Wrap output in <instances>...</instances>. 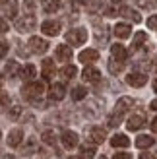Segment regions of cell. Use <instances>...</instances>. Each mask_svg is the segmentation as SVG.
I'll return each mask as SVG.
<instances>
[{
	"instance_id": "1",
	"label": "cell",
	"mask_w": 157,
	"mask_h": 159,
	"mask_svg": "<svg viewBox=\"0 0 157 159\" xmlns=\"http://www.w3.org/2000/svg\"><path fill=\"white\" fill-rule=\"evenodd\" d=\"M66 41L70 43V47H80L87 41V31L83 27H76V29H70L66 33Z\"/></svg>"
},
{
	"instance_id": "2",
	"label": "cell",
	"mask_w": 157,
	"mask_h": 159,
	"mask_svg": "<svg viewBox=\"0 0 157 159\" xmlns=\"http://www.w3.org/2000/svg\"><path fill=\"white\" fill-rule=\"evenodd\" d=\"M45 91V84L43 82H31L27 85H23V89H21V95L25 99L29 101H33V99H39V95H41Z\"/></svg>"
},
{
	"instance_id": "3",
	"label": "cell",
	"mask_w": 157,
	"mask_h": 159,
	"mask_svg": "<svg viewBox=\"0 0 157 159\" xmlns=\"http://www.w3.org/2000/svg\"><path fill=\"white\" fill-rule=\"evenodd\" d=\"M27 47H29L31 52L43 54V52H47V49H49V43H47L45 39H41V37H31L27 41Z\"/></svg>"
},
{
	"instance_id": "4",
	"label": "cell",
	"mask_w": 157,
	"mask_h": 159,
	"mask_svg": "<svg viewBox=\"0 0 157 159\" xmlns=\"http://www.w3.org/2000/svg\"><path fill=\"white\" fill-rule=\"evenodd\" d=\"M16 29L20 31V33H27V31H33L35 29V18L33 16H23V18H20L18 21H16Z\"/></svg>"
},
{
	"instance_id": "5",
	"label": "cell",
	"mask_w": 157,
	"mask_h": 159,
	"mask_svg": "<svg viewBox=\"0 0 157 159\" xmlns=\"http://www.w3.org/2000/svg\"><path fill=\"white\" fill-rule=\"evenodd\" d=\"M144 124H146V115H144V113H134V115L128 118V122H126V126H128V130H130V132L140 130Z\"/></svg>"
},
{
	"instance_id": "6",
	"label": "cell",
	"mask_w": 157,
	"mask_h": 159,
	"mask_svg": "<svg viewBox=\"0 0 157 159\" xmlns=\"http://www.w3.org/2000/svg\"><path fill=\"white\" fill-rule=\"evenodd\" d=\"M126 84L132 85V87H144L147 84V76L142 74V72H132L126 76Z\"/></svg>"
},
{
	"instance_id": "7",
	"label": "cell",
	"mask_w": 157,
	"mask_h": 159,
	"mask_svg": "<svg viewBox=\"0 0 157 159\" xmlns=\"http://www.w3.org/2000/svg\"><path fill=\"white\" fill-rule=\"evenodd\" d=\"M41 31L45 35H49V37H54V35H58L60 33V23L58 21H52V20H47L41 23Z\"/></svg>"
},
{
	"instance_id": "8",
	"label": "cell",
	"mask_w": 157,
	"mask_h": 159,
	"mask_svg": "<svg viewBox=\"0 0 157 159\" xmlns=\"http://www.w3.org/2000/svg\"><path fill=\"white\" fill-rule=\"evenodd\" d=\"M60 142H62V146H64L66 149H72V148L78 146V134L72 132V130H64V132H62Z\"/></svg>"
},
{
	"instance_id": "9",
	"label": "cell",
	"mask_w": 157,
	"mask_h": 159,
	"mask_svg": "<svg viewBox=\"0 0 157 159\" xmlns=\"http://www.w3.org/2000/svg\"><path fill=\"white\" fill-rule=\"evenodd\" d=\"M6 140H8V146H10V148H18L21 142H23V130H20V128L10 130Z\"/></svg>"
},
{
	"instance_id": "10",
	"label": "cell",
	"mask_w": 157,
	"mask_h": 159,
	"mask_svg": "<svg viewBox=\"0 0 157 159\" xmlns=\"http://www.w3.org/2000/svg\"><path fill=\"white\" fill-rule=\"evenodd\" d=\"M54 54H56V60H60V62H70L72 60V49H70V45H58Z\"/></svg>"
},
{
	"instance_id": "11",
	"label": "cell",
	"mask_w": 157,
	"mask_h": 159,
	"mask_svg": "<svg viewBox=\"0 0 157 159\" xmlns=\"http://www.w3.org/2000/svg\"><path fill=\"white\" fill-rule=\"evenodd\" d=\"M82 76H83L85 82H89V84H97L99 80H101V72H99L97 68H93V66H85Z\"/></svg>"
},
{
	"instance_id": "12",
	"label": "cell",
	"mask_w": 157,
	"mask_h": 159,
	"mask_svg": "<svg viewBox=\"0 0 157 159\" xmlns=\"http://www.w3.org/2000/svg\"><path fill=\"white\" fill-rule=\"evenodd\" d=\"M107 138V132L105 128H101V126H93L91 132H89V140L93 142V144H103Z\"/></svg>"
},
{
	"instance_id": "13",
	"label": "cell",
	"mask_w": 157,
	"mask_h": 159,
	"mask_svg": "<svg viewBox=\"0 0 157 159\" xmlns=\"http://www.w3.org/2000/svg\"><path fill=\"white\" fill-rule=\"evenodd\" d=\"M132 107H134V99H132V97H120L119 101H116L114 111H116V113H120V115H124V113H126V111H130Z\"/></svg>"
},
{
	"instance_id": "14",
	"label": "cell",
	"mask_w": 157,
	"mask_h": 159,
	"mask_svg": "<svg viewBox=\"0 0 157 159\" xmlns=\"http://www.w3.org/2000/svg\"><path fill=\"white\" fill-rule=\"evenodd\" d=\"M119 14L122 16V18H126V20H130V21H134V23L142 21V16H140L136 10H132V8H128V6H122L120 10H119Z\"/></svg>"
},
{
	"instance_id": "15",
	"label": "cell",
	"mask_w": 157,
	"mask_h": 159,
	"mask_svg": "<svg viewBox=\"0 0 157 159\" xmlns=\"http://www.w3.org/2000/svg\"><path fill=\"white\" fill-rule=\"evenodd\" d=\"M64 95H66V89H64V85H62V84H54L51 87V91H49L51 101H62V99H64Z\"/></svg>"
},
{
	"instance_id": "16",
	"label": "cell",
	"mask_w": 157,
	"mask_h": 159,
	"mask_svg": "<svg viewBox=\"0 0 157 159\" xmlns=\"http://www.w3.org/2000/svg\"><path fill=\"white\" fill-rule=\"evenodd\" d=\"M99 58V52L95 49H85L80 52V62H83V64H91V62H95Z\"/></svg>"
},
{
	"instance_id": "17",
	"label": "cell",
	"mask_w": 157,
	"mask_h": 159,
	"mask_svg": "<svg viewBox=\"0 0 157 159\" xmlns=\"http://www.w3.org/2000/svg\"><path fill=\"white\" fill-rule=\"evenodd\" d=\"M130 33H132L130 23H116L114 25V35L119 39H126V37H130Z\"/></svg>"
},
{
	"instance_id": "18",
	"label": "cell",
	"mask_w": 157,
	"mask_h": 159,
	"mask_svg": "<svg viewBox=\"0 0 157 159\" xmlns=\"http://www.w3.org/2000/svg\"><path fill=\"white\" fill-rule=\"evenodd\" d=\"M111 146L113 148H128L130 146V140L126 134H114L111 138Z\"/></svg>"
},
{
	"instance_id": "19",
	"label": "cell",
	"mask_w": 157,
	"mask_h": 159,
	"mask_svg": "<svg viewBox=\"0 0 157 159\" xmlns=\"http://www.w3.org/2000/svg\"><path fill=\"white\" fill-rule=\"evenodd\" d=\"M153 144H155V138H151V136H146V134H142V136H138V138H136V148H140V149L151 148Z\"/></svg>"
},
{
	"instance_id": "20",
	"label": "cell",
	"mask_w": 157,
	"mask_h": 159,
	"mask_svg": "<svg viewBox=\"0 0 157 159\" xmlns=\"http://www.w3.org/2000/svg\"><path fill=\"white\" fill-rule=\"evenodd\" d=\"M52 76H54V60L45 58L43 60V78L45 80H51Z\"/></svg>"
},
{
	"instance_id": "21",
	"label": "cell",
	"mask_w": 157,
	"mask_h": 159,
	"mask_svg": "<svg viewBox=\"0 0 157 159\" xmlns=\"http://www.w3.org/2000/svg\"><path fill=\"white\" fill-rule=\"evenodd\" d=\"M111 52H113V58H116V60H126V57H128V52H126V49H124L122 45H113L111 47Z\"/></svg>"
},
{
	"instance_id": "22",
	"label": "cell",
	"mask_w": 157,
	"mask_h": 159,
	"mask_svg": "<svg viewBox=\"0 0 157 159\" xmlns=\"http://www.w3.org/2000/svg\"><path fill=\"white\" fill-rule=\"evenodd\" d=\"M4 14L8 16V18H14L16 14H18V0H8V2H4Z\"/></svg>"
},
{
	"instance_id": "23",
	"label": "cell",
	"mask_w": 157,
	"mask_h": 159,
	"mask_svg": "<svg viewBox=\"0 0 157 159\" xmlns=\"http://www.w3.org/2000/svg\"><path fill=\"white\" fill-rule=\"evenodd\" d=\"M6 74L10 76V78H14V76L21 74V68H20V64H18L16 60H8V62H6Z\"/></svg>"
},
{
	"instance_id": "24",
	"label": "cell",
	"mask_w": 157,
	"mask_h": 159,
	"mask_svg": "<svg viewBox=\"0 0 157 159\" xmlns=\"http://www.w3.org/2000/svg\"><path fill=\"white\" fill-rule=\"evenodd\" d=\"M43 8H45V12L52 14L60 8V0H43Z\"/></svg>"
},
{
	"instance_id": "25",
	"label": "cell",
	"mask_w": 157,
	"mask_h": 159,
	"mask_svg": "<svg viewBox=\"0 0 157 159\" xmlns=\"http://www.w3.org/2000/svg\"><path fill=\"white\" fill-rule=\"evenodd\" d=\"M37 76V68L33 64H27L25 68H21V78L23 80H33Z\"/></svg>"
},
{
	"instance_id": "26",
	"label": "cell",
	"mask_w": 157,
	"mask_h": 159,
	"mask_svg": "<svg viewBox=\"0 0 157 159\" xmlns=\"http://www.w3.org/2000/svg\"><path fill=\"white\" fill-rule=\"evenodd\" d=\"M146 41H147V35L144 33V31H138V33L134 35V41H132V49H140Z\"/></svg>"
},
{
	"instance_id": "27",
	"label": "cell",
	"mask_w": 157,
	"mask_h": 159,
	"mask_svg": "<svg viewBox=\"0 0 157 159\" xmlns=\"http://www.w3.org/2000/svg\"><path fill=\"white\" fill-rule=\"evenodd\" d=\"M76 72H78V68L72 66V64H68V66H64V68L60 70V74H62V78H64V80H72L76 76Z\"/></svg>"
},
{
	"instance_id": "28",
	"label": "cell",
	"mask_w": 157,
	"mask_h": 159,
	"mask_svg": "<svg viewBox=\"0 0 157 159\" xmlns=\"http://www.w3.org/2000/svg\"><path fill=\"white\" fill-rule=\"evenodd\" d=\"M80 157H82V159H93V157H95V148L83 146V148L80 149Z\"/></svg>"
},
{
	"instance_id": "29",
	"label": "cell",
	"mask_w": 157,
	"mask_h": 159,
	"mask_svg": "<svg viewBox=\"0 0 157 159\" xmlns=\"http://www.w3.org/2000/svg\"><path fill=\"white\" fill-rule=\"evenodd\" d=\"M41 138H43L45 144H49V146H54V144H56V136H54L52 130H45V132L41 134Z\"/></svg>"
},
{
	"instance_id": "30",
	"label": "cell",
	"mask_w": 157,
	"mask_h": 159,
	"mask_svg": "<svg viewBox=\"0 0 157 159\" xmlns=\"http://www.w3.org/2000/svg\"><path fill=\"white\" fill-rule=\"evenodd\" d=\"M85 93H87V91H85V87L78 85V87H74V89H72V99L74 101H82L85 97Z\"/></svg>"
},
{
	"instance_id": "31",
	"label": "cell",
	"mask_w": 157,
	"mask_h": 159,
	"mask_svg": "<svg viewBox=\"0 0 157 159\" xmlns=\"http://www.w3.org/2000/svg\"><path fill=\"white\" fill-rule=\"evenodd\" d=\"M109 70H111V74H120L122 72V62L113 58L111 62H109Z\"/></svg>"
},
{
	"instance_id": "32",
	"label": "cell",
	"mask_w": 157,
	"mask_h": 159,
	"mask_svg": "<svg viewBox=\"0 0 157 159\" xmlns=\"http://www.w3.org/2000/svg\"><path fill=\"white\" fill-rule=\"evenodd\" d=\"M120 122H122V115L114 111V113L109 116V126H111V128H116V126H119Z\"/></svg>"
},
{
	"instance_id": "33",
	"label": "cell",
	"mask_w": 157,
	"mask_h": 159,
	"mask_svg": "<svg viewBox=\"0 0 157 159\" xmlns=\"http://www.w3.org/2000/svg\"><path fill=\"white\" fill-rule=\"evenodd\" d=\"M20 115H21V107H18V105H16V107H12V109H10V113H8V116H10V120H18V118H20Z\"/></svg>"
},
{
	"instance_id": "34",
	"label": "cell",
	"mask_w": 157,
	"mask_h": 159,
	"mask_svg": "<svg viewBox=\"0 0 157 159\" xmlns=\"http://www.w3.org/2000/svg\"><path fill=\"white\" fill-rule=\"evenodd\" d=\"M147 27L157 29V16H151V18H147Z\"/></svg>"
},
{
	"instance_id": "35",
	"label": "cell",
	"mask_w": 157,
	"mask_h": 159,
	"mask_svg": "<svg viewBox=\"0 0 157 159\" xmlns=\"http://www.w3.org/2000/svg\"><path fill=\"white\" fill-rule=\"evenodd\" d=\"M33 149H35V140L31 138V140L27 142V148H25V155H29L31 152H33Z\"/></svg>"
},
{
	"instance_id": "36",
	"label": "cell",
	"mask_w": 157,
	"mask_h": 159,
	"mask_svg": "<svg viewBox=\"0 0 157 159\" xmlns=\"http://www.w3.org/2000/svg\"><path fill=\"white\" fill-rule=\"evenodd\" d=\"M23 4H25V10H27L29 14L35 10V8H33V6H35V2H33V0H23Z\"/></svg>"
},
{
	"instance_id": "37",
	"label": "cell",
	"mask_w": 157,
	"mask_h": 159,
	"mask_svg": "<svg viewBox=\"0 0 157 159\" xmlns=\"http://www.w3.org/2000/svg\"><path fill=\"white\" fill-rule=\"evenodd\" d=\"M6 31H8V21L4 18H0V35L6 33Z\"/></svg>"
},
{
	"instance_id": "38",
	"label": "cell",
	"mask_w": 157,
	"mask_h": 159,
	"mask_svg": "<svg viewBox=\"0 0 157 159\" xmlns=\"http://www.w3.org/2000/svg\"><path fill=\"white\" fill-rule=\"evenodd\" d=\"M138 6H142V8H151V0H136Z\"/></svg>"
},
{
	"instance_id": "39",
	"label": "cell",
	"mask_w": 157,
	"mask_h": 159,
	"mask_svg": "<svg viewBox=\"0 0 157 159\" xmlns=\"http://www.w3.org/2000/svg\"><path fill=\"white\" fill-rule=\"evenodd\" d=\"M113 159H132V155L130 153H114Z\"/></svg>"
},
{
	"instance_id": "40",
	"label": "cell",
	"mask_w": 157,
	"mask_h": 159,
	"mask_svg": "<svg viewBox=\"0 0 157 159\" xmlns=\"http://www.w3.org/2000/svg\"><path fill=\"white\" fill-rule=\"evenodd\" d=\"M151 132H155V134H157V116L151 120Z\"/></svg>"
},
{
	"instance_id": "41",
	"label": "cell",
	"mask_w": 157,
	"mask_h": 159,
	"mask_svg": "<svg viewBox=\"0 0 157 159\" xmlns=\"http://www.w3.org/2000/svg\"><path fill=\"white\" fill-rule=\"evenodd\" d=\"M140 159H155L151 153H142V155H140Z\"/></svg>"
},
{
	"instance_id": "42",
	"label": "cell",
	"mask_w": 157,
	"mask_h": 159,
	"mask_svg": "<svg viewBox=\"0 0 157 159\" xmlns=\"http://www.w3.org/2000/svg\"><path fill=\"white\" fill-rule=\"evenodd\" d=\"M150 107H151L153 111H157V99H153V101H151V105H150Z\"/></svg>"
},
{
	"instance_id": "43",
	"label": "cell",
	"mask_w": 157,
	"mask_h": 159,
	"mask_svg": "<svg viewBox=\"0 0 157 159\" xmlns=\"http://www.w3.org/2000/svg\"><path fill=\"white\" fill-rule=\"evenodd\" d=\"M2 85H4V76L0 74V87H2Z\"/></svg>"
},
{
	"instance_id": "44",
	"label": "cell",
	"mask_w": 157,
	"mask_h": 159,
	"mask_svg": "<svg viewBox=\"0 0 157 159\" xmlns=\"http://www.w3.org/2000/svg\"><path fill=\"white\" fill-rule=\"evenodd\" d=\"M153 91L157 93V80H155V82H153Z\"/></svg>"
},
{
	"instance_id": "45",
	"label": "cell",
	"mask_w": 157,
	"mask_h": 159,
	"mask_svg": "<svg viewBox=\"0 0 157 159\" xmlns=\"http://www.w3.org/2000/svg\"><path fill=\"white\" fill-rule=\"evenodd\" d=\"M113 2H120V0H113Z\"/></svg>"
},
{
	"instance_id": "46",
	"label": "cell",
	"mask_w": 157,
	"mask_h": 159,
	"mask_svg": "<svg viewBox=\"0 0 157 159\" xmlns=\"http://www.w3.org/2000/svg\"><path fill=\"white\" fill-rule=\"evenodd\" d=\"M0 138H2V132H0Z\"/></svg>"
},
{
	"instance_id": "47",
	"label": "cell",
	"mask_w": 157,
	"mask_h": 159,
	"mask_svg": "<svg viewBox=\"0 0 157 159\" xmlns=\"http://www.w3.org/2000/svg\"><path fill=\"white\" fill-rule=\"evenodd\" d=\"M101 159H107V157H101Z\"/></svg>"
},
{
	"instance_id": "48",
	"label": "cell",
	"mask_w": 157,
	"mask_h": 159,
	"mask_svg": "<svg viewBox=\"0 0 157 159\" xmlns=\"http://www.w3.org/2000/svg\"><path fill=\"white\" fill-rule=\"evenodd\" d=\"M74 159H78V157H74ZM80 159H82V157H80Z\"/></svg>"
}]
</instances>
